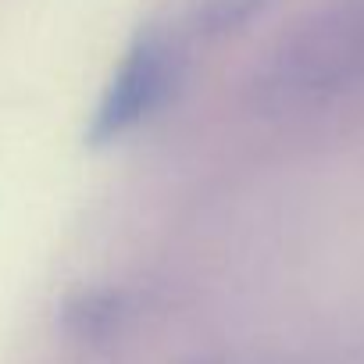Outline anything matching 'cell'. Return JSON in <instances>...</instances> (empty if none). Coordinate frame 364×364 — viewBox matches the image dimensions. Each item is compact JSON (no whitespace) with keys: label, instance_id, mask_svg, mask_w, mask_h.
<instances>
[{"label":"cell","instance_id":"cell-2","mask_svg":"<svg viewBox=\"0 0 364 364\" xmlns=\"http://www.w3.org/2000/svg\"><path fill=\"white\" fill-rule=\"evenodd\" d=\"M186 58H182L178 40L164 33H146L139 36L111 72L97 111L90 118L86 139L97 146H107L114 139H125L139 125H146L178 90Z\"/></svg>","mask_w":364,"mask_h":364},{"label":"cell","instance_id":"cell-1","mask_svg":"<svg viewBox=\"0 0 364 364\" xmlns=\"http://www.w3.org/2000/svg\"><path fill=\"white\" fill-rule=\"evenodd\" d=\"M364 90V0H332L304 18L261 72L268 100L307 107Z\"/></svg>","mask_w":364,"mask_h":364},{"label":"cell","instance_id":"cell-3","mask_svg":"<svg viewBox=\"0 0 364 364\" xmlns=\"http://www.w3.org/2000/svg\"><path fill=\"white\" fill-rule=\"evenodd\" d=\"M125 307H122V293L114 289H90L79 293L65 304V328L75 339H104L107 332L118 328Z\"/></svg>","mask_w":364,"mask_h":364},{"label":"cell","instance_id":"cell-4","mask_svg":"<svg viewBox=\"0 0 364 364\" xmlns=\"http://www.w3.org/2000/svg\"><path fill=\"white\" fill-rule=\"evenodd\" d=\"M264 0H200L193 11V33L200 36H225L240 26H247Z\"/></svg>","mask_w":364,"mask_h":364}]
</instances>
